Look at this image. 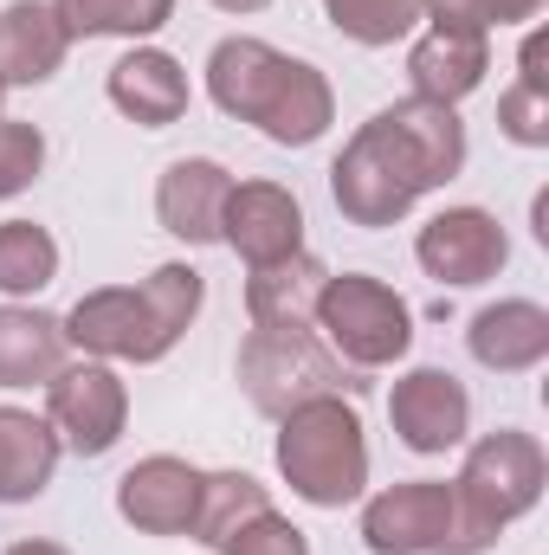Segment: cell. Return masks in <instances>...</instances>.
I'll return each mask as SVG.
<instances>
[{"instance_id":"cell-1","label":"cell","mask_w":549,"mask_h":555,"mask_svg":"<svg viewBox=\"0 0 549 555\" xmlns=\"http://www.w3.org/2000/svg\"><path fill=\"white\" fill-rule=\"evenodd\" d=\"M465 168V124L452 104H388L375 111L330 168V194L349 227H395L408 220L426 188H446Z\"/></svg>"},{"instance_id":"cell-2","label":"cell","mask_w":549,"mask_h":555,"mask_svg":"<svg viewBox=\"0 0 549 555\" xmlns=\"http://www.w3.org/2000/svg\"><path fill=\"white\" fill-rule=\"evenodd\" d=\"M278 472L291 485V498L317 504V511H343L369 491V439L362 420L343 395L304 401L278 420Z\"/></svg>"},{"instance_id":"cell-3","label":"cell","mask_w":549,"mask_h":555,"mask_svg":"<svg viewBox=\"0 0 549 555\" xmlns=\"http://www.w3.org/2000/svg\"><path fill=\"white\" fill-rule=\"evenodd\" d=\"M505 530L478 524L446 478H408L362 504L369 555H485Z\"/></svg>"},{"instance_id":"cell-4","label":"cell","mask_w":549,"mask_h":555,"mask_svg":"<svg viewBox=\"0 0 549 555\" xmlns=\"http://www.w3.org/2000/svg\"><path fill=\"white\" fill-rule=\"evenodd\" d=\"M240 388L259 414L284 420L304 401H323L362 382L349 375V362H336V349L310 323H253V336L240 343Z\"/></svg>"},{"instance_id":"cell-5","label":"cell","mask_w":549,"mask_h":555,"mask_svg":"<svg viewBox=\"0 0 549 555\" xmlns=\"http://www.w3.org/2000/svg\"><path fill=\"white\" fill-rule=\"evenodd\" d=\"M310 323L336 349V362H349V369H388L413 349V310L369 272L323 278Z\"/></svg>"},{"instance_id":"cell-6","label":"cell","mask_w":549,"mask_h":555,"mask_svg":"<svg viewBox=\"0 0 549 555\" xmlns=\"http://www.w3.org/2000/svg\"><path fill=\"white\" fill-rule=\"evenodd\" d=\"M544 485H549L544 446H537L531 433H518V426L485 433V439L465 452L459 478H452L459 504H465L478 524H491V530H505V524L531 517V511L544 504Z\"/></svg>"},{"instance_id":"cell-7","label":"cell","mask_w":549,"mask_h":555,"mask_svg":"<svg viewBox=\"0 0 549 555\" xmlns=\"http://www.w3.org/2000/svg\"><path fill=\"white\" fill-rule=\"evenodd\" d=\"M46 420L59 433V446H72L78 459H104L124 439L130 420V388L117 369L104 362H72L46 382Z\"/></svg>"},{"instance_id":"cell-8","label":"cell","mask_w":549,"mask_h":555,"mask_svg":"<svg viewBox=\"0 0 549 555\" xmlns=\"http://www.w3.org/2000/svg\"><path fill=\"white\" fill-rule=\"evenodd\" d=\"M59 323H65V343H78V349L98 356V362H162V356L175 349V343L162 336V323H155L142 284H104V291L78 297L72 317H59Z\"/></svg>"},{"instance_id":"cell-9","label":"cell","mask_w":549,"mask_h":555,"mask_svg":"<svg viewBox=\"0 0 549 555\" xmlns=\"http://www.w3.org/2000/svg\"><path fill=\"white\" fill-rule=\"evenodd\" d=\"M413 259H420V272L426 278L465 291V284H485V278L505 272L511 240H505L498 214H485V207H446V214H433V220L420 227Z\"/></svg>"},{"instance_id":"cell-10","label":"cell","mask_w":549,"mask_h":555,"mask_svg":"<svg viewBox=\"0 0 549 555\" xmlns=\"http://www.w3.org/2000/svg\"><path fill=\"white\" fill-rule=\"evenodd\" d=\"M220 246H233L253 272L304 253V207L278 181H233L227 214H220Z\"/></svg>"},{"instance_id":"cell-11","label":"cell","mask_w":549,"mask_h":555,"mask_svg":"<svg viewBox=\"0 0 549 555\" xmlns=\"http://www.w3.org/2000/svg\"><path fill=\"white\" fill-rule=\"evenodd\" d=\"M388 426L401 433V446L433 459V452H452L472 426V395L459 375L446 369H408L388 395Z\"/></svg>"},{"instance_id":"cell-12","label":"cell","mask_w":549,"mask_h":555,"mask_svg":"<svg viewBox=\"0 0 549 555\" xmlns=\"http://www.w3.org/2000/svg\"><path fill=\"white\" fill-rule=\"evenodd\" d=\"M194 498H201V472L175 452L137 459L117 478V517L137 524L142 537H188L194 524Z\"/></svg>"},{"instance_id":"cell-13","label":"cell","mask_w":549,"mask_h":555,"mask_svg":"<svg viewBox=\"0 0 549 555\" xmlns=\"http://www.w3.org/2000/svg\"><path fill=\"white\" fill-rule=\"evenodd\" d=\"M227 194H233V175L214 155H181L155 181V220H162V233H175L188 246H214L220 240Z\"/></svg>"},{"instance_id":"cell-14","label":"cell","mask_w":549,"mask_h":555,"mask_svg":"<svg viewBox=\"0 0 549 555\" xmlns=\"http://www.w3.org/2000/svg\"><path fill=\"white\" fill-rule=\"evenodd\" d=\"M284 52L266 46V39H253V33H233V39H220L214 52H207V98L227 111V117H240V124H259L266 117V104H272L278 78H284Z\"/></svg>"},{"instance_id":"cell-15","label":"cell","mask_w":549,"mask_h":555,"mask_svg":"<svg viewBox=\"0 0 549 555\" xmlns=\"http://www.w3.org/2000/svg\"><path fill=\"white\" fill-rule=\"evenodd\" d=\"M111 104L142 124V130H168V124H181L188 117V72H181V59H168V52H155V46H137V52H124L117 65H111Z\"/></svg>"},{"instance_id":"cell-16","label":"cell","mask_w":549,"mask_h":555,"mask_svg":"<svg viewBox=\"0 0 549 555\" xmlns=\"http://www.w3.org/2000/svg\"><path fill=\"white\" fill-rule=\"evenodd\" d=\"M465 349L478 369L491 375H524L549 356V310L531 297H505V304H485L465 330Z\"/></svg>"},{"instance_id":"cell-17","label":"cell","mask_w":549,"mask_h":555,"mask_svg":"<svg viewBox=\"0 0 549 555\" xmlns=\"http://www.w3.org/2000/svg\"><path fill=\"white\" fill-rule=\"evenodd\" d=\"M72 52V33L52 0H13L0 7V78L13 85H46Z\"/></svg>"},{"instance_id":"cell-18","label":"cell","mask_w":549,"mask_h":555,"mask_svg":"<svg viewBox=\"0 0 549 555\" xmlns=\"http://www.w3.org/2000/svg\"><path fill=\"white\" fill-rule=\"evenodd\" d=\"M491 72V52H485V33H452V26H433L420 33L408 52V78H413V98L426 104H459L485 85Z\"/></svg>"},{"instance_id":"cell-19","label":"cell","mask_w":549,"mask_h":555,"mask_svg":"<svg viewBox=\"0 0 549 555\" xmlns=\"http://www.w3.org/2000/svg\"><path fill=\"white\" fill-rule=\"evenodd\" d=\"M65 323L33 304H0V388H46L65 369Z\"/></svg>"},{"instance_id":"cell-20","label":"cell","mask_w":549,"mask_h":555,"mask_svg":"<svg viewBox=\"0 0 549 555\" xmlns=\"http://www.w3.org/2000/svg\"><path fill=\"white\" fill-rule=\"evenodd\" d=\"M330 117H336V91H330V78H323L317 65L291 59L284 78H278V91H272V104H266V117H259L253 130L272 137L278 149H310V142L330 130Z\"/></svg>"},{"instance_id":"cell-21","label":"cell","mask_w":549,"mask_h":555,"mask_svg":"<svg viewBox=\"0 0 549 555\" xmlns=\"http://www.w3.org/2000/svg\"><path fill=\"white\" fill-rule=\"evenodd\" d=\"M59 433L52 420L26 414V408H0V504H26L52 485L59 472Z\"/></svg>"},{"instance_id":"cell-22","label":"cell","mask_w":549,"mask_h":555,"mask_svg":"<svg viewBox=\"0 0 549 555\" xmlns=\"http://www.w3.org/2000/svg\"><path fill=\"white\" fill-rule=\"evenodd\" d=\"M272 511V498H266V485L253 478V472H201V498H194V524H188V537L194 543H207V550H227L253 517H266Z\"/></svg>"},{"instance_id":"cell-23","label":"cell","mask_w":549,"mask_h":555,"mask_svg":"<svg viewBox=\"0 0 549 555\" xmlns=\"http://www.w3.org/2000/svg\"><path fill=\"white\" fill-rule=\"evenodd\" d=\"M323 266L310 253H291L278 266H259L246 278V310L253 323H310L317 317V291H323Z\"/></svg>"},{"instance_id":"cell-24","label":"cell","mask_w":549,"mask_h":555,"mask_svg":"<svg viewBox=\"0 0 549 555\" xmlns=\"http://www.w3.org/2000/svg\"><path fill=\"white\" fill-rule=\"evenodd\" d=\"M72 39H149L168 26L175 0H52Z\"/></svg>"},{"instance_id":"cell-25","label":"cell","mask_w":549,"mask_h":555,"mask_svg":"<svg viewBox=\"0 0 549 555\" xmlns=\"http://www.w3.org/2000/svg\"><path fill=\"white\" fill-rule=\"evenodd\" d=\"M59 278V240L33 220H0V291L33 297Z\"/></svg>"},{"instance_id":"cell-26","label":"cell","mask_w":549,"mask_h":555,"mask_svg":"<svg viewBox=\"0 0 549 555\" xmlns=\"http://www.w3.org/2000/svg\"><path fill=\"white\" fill-rule=\"evenodd\" d=\"M330 26L356 46H395L408 39L413 20H420V0H323Z\"/></svg>"},{"instance_id":"cell-27","label":"cell","mask_w":549,"mask_h":555,"mask_svg":"<svg viewBox=\"0 0 549 555\" xmlns=\"http://www.w3.org/2000/svg\"><path fill=\"white\" fill-rule=\"evenodd\" d=\"M142 297H149V310H155L162 336H168V343H181V336H188V323L201 317L207 284H201V272H194V266L168 259V266H155V272L142 278Z\"/></svg>"},{"instance_id":"cell-28","label":"cell","mask_w":549,"mask_h":555,"mask_svg":"<svg viewBox=\"0 0 549 555\" xmlns=\"http://www.w3.org/2000/svg\"><path fill=\"white\" fill-rule=\"evenodd\" d=\"M46 168V137L39 124H20V117H0V201L26 194Z\"/></svg>"},{"instance_id":"cell-29","label":"cell","mask_w":549,"mask_h":555,"mask_svg":"<svg viewBox=\"0 0 549 555\" xmlns=\"http://www.w3.org/2000/svg\"><path fill=\"white\" fill-rule=\"evenodd\" d=\"M498 130L524 149H549V85L518 78L505 98H498Z\"/></svg>"},{"instance_id":"cell-30","label":"cell","mask_w":549,"mask_h":555,"mask_svg":"<svg viewBox=\"0 0 549 555\" xmlns=\"http://www.w3.org/2000/svg\"><path fill=\"white\" fill-rule=\"evenodd\" d=\"M227 555H310V537H304L291 517L266 511V517H253V524L227 543Z\"/></svg>"},{"instance_id":"cell-31","label":"cell","mask_w":549,"mask_h":555,"mask_svg":"<svg viewBox=\"0 0 549 555\" xmlns=\"http://www.w3.org/2000/svg\"><path fill=\"white\" fill-rule=\"evenodd\" d=\"M420 20L452 26V33H491L498 26V0H420Z\"/></svg>"},{"instance_id":"cell-32","label":"cell","mask_w":549,"mask_h":555,"mask_svg":"<svg viewBox=\"0 0 549 555\" xmlns=\"http://www.w3.org/2000/svg\"><path fill=\"white\" fill-rule=\"evenodd\" d=\"M537 13H544V0H498V26H524Z\"/></svg>"},{"instance_id":"cell-33","label":"cell","mask_w":549,"mask_h":555,"mask_svg":"<svg viewBox=\"0 0 549 555\" xmlns=\"http://www.w3.org/2000/svg\"><path fill=\"white\" fill-rule=\"evenodd\" d=\"M7 555H72V550H59V543H13Z\"/></svg>"},{"instance_id":"cell-34","label":"cell","mask_w":549,"mask_h":555,"mask_svg":"<svg viewBox=\"0 0 549 555\" xmlns=\"http://www.w3.org/2000/svg\"><path fill=\"white\" fill-rule=\"evenodd\" d=\"M220 13H259V7H272V0H214Z\"/></svg>"},{"instance_id":"cell-35","label":"cell","mask_w":549,"mask_h":555,"mask_svg":"<svg viewBox=\"0 0 549 555\" xmlns=\"http://www.w3.org/2000/svg\"><path fill=\"white\" fill-rule=\"evenodd\" d=\"M0 104H7V78H0Z\"/></svg>"}]
</instances>
